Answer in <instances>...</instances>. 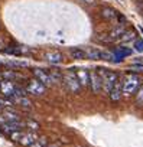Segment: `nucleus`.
<instances>
[{
  "label": "nucleus",
  "mask_w": 143,
  "mask_h": 147,
  "mask_svg": "<svg viewBox=\"0 0 143 147\" xmlns=\"http://www.w3.org/2000/svg\"><path fill=\"white\" fill-rule=\"evenodd\" d=\"M142 85V78L137 74H126L121 80V91L123 94L126 95H131V94H136V91L139 90V87Z\"/></svg>",
  "instance_id": "f257e3e1"
},
{
  "label": "nucleus",
  "mask_w": 143,
  "mask_h": 147,
  "mask_svg": "<svg viewBox=\"0 0 143 147\" xmlns=\"http://www.w3.org/2000/svg\"><path fill=\"white\" fill-rule=\"evenodd\" d=\"M62 80H64V84H65V87H66L68 91L74 92V94H78L80 92L81 84H80V81H78V78H77L74 71L69 69L68 72H65V75L62 77Z\"/></svg>",
  "instance_id": "f03ea898"
},
{
  "label": "nucleus",
  "mask_w": 143,
  "mask_h": 147,
  "mask_svg": "<svg viewBox=\"0 0 143 147\" xmlns=\"http://www.w3.org/2000/svg\"><path fill=\"white\" fill-rule=\"evenodd\" d=\"M98 72L101 74V78H103V90L108 94L111 91V88L114 87V84L117 82L119 75L116 72H113V71H106L104 68H100Z\"/></svg>",
  "instance_id": "7ed1b4c3"
},
{
  "label": "nucleus",
  "mask_w": 143,
  "mask_h": 147,
  "mask_svg": "<svg viewBox=\"0 0 143 147\" xmlns=\"http://www.w3.org/2000/svg\"><path fill=\"white\" fill-rule=\"evenodd\" d=\"M45 90H46V87H45L41 81H38L36 78H33V80H30V81L28 82L25 91H26L28 94H30V95L39 97V95H43V94H45Z\"/></svg>",
  "instance_id": "20e7f679"
},
{
  "label": "nucleus",
  "mask_w": 143,
  "mask_h": 147,
  "mask_svg": "<svg viewBox=\"0 0 143 147\" xmlns=\"http://www.w3.org/2000/svg\"><path fill=\"white\" fill-rule=\"evenodd\" d=\"M90 87H91V91L94 94H97L103 90V78H101V74L98 71L90 72Z\"/></svg>",
  "instance_id": "39448f33"
},
{
  "label": "nucleus",
  "mask_w": 143,
  "mask_h": 147,
  "mask_svg": "<svg viewBox=\"0 0 143 147\" xmlns=\"http://www.w3.org/2000/svg\"><path fill=\"white\" fill-rule=\"evenodd\" d=\"M85 52H87V58H88V59H104V61H113L111 53L104 52V51H100V49H96V48H88V49H85Z\"/></svg>",
  "instance_id": "423d86ee"
},
{
  "label": "nucleus",
  "mask_w": 143,
  "mask_h": 147,
  "mask_svg": "<svg viewBox=\"0 0 143 147\" xmlns=\"http://www.w3.org/2000/svg\"><path fill=\"white\" fill-rule=\"evenodd\" d=\"M16 87L13 81H9V80H3L0 81V92H2L5 97L7 98H12L15 95V91H16Z\"/></svg>",
  "instance_id": "0eeeda50"
},
{
  "label": "nucleus",
  "mask_w": 143,
  "mask_h": 147,
  "mask_svg": "<svg viewBox=\"0 0 143 147\" xmlns=\"http://www.w3.org/2000/svg\"><path fill=\"white\" fill-rule=\"evenodd\" d=\"M32 74H33V77H35L38 81H41L45 87H51V85L54 84L52 80H51V77H49V74H48L45 69L35 68V69H32Z\"/></svg>",
  "instance_id": "6e6552de"
},
{
  "label": "nucleus",
  "mask_w": 143,
  "mask_h": 147,
  "mask_svg": "<svg viewBox=\"0 0 143 147\" xmlns=\"http://www.w3.org/2000/svg\"><path fill=\"white\" fill-rule=\"evenodd\" d=\"M75 75H77V78H78V81H80L81 87H84V88L90 87V72H88L87 69L80 68V69L75 72Z\"/></svg>",
  "instance_id": "1a4fd4ad"
},
{
  "label": "nucleus",
  "mask_w": 143,
  "mask_h": 147,
  "mask_svg": "<svg viewBox=\"0 0 143 147\" xmlns=\"http://www.w3.org/2000/svg\"><path fill=\"white\" fill-rule=\"evenodd\" d=\"M45 59H46L51 65H59L64 58H62V53H61V52L52 51V52H46V53H45Z\"/></svg>",
  "instance_id": "9d476101"
},
{
  "label": "nucleus",
  "mask_w": 143,
  "mask_h": 147,
  "mask_svg": "<svg viewBox=\"0 0 143 147\" xmlns=\"http://www.w3.org/2000/svg\"><path fill=\"white\" fill-rule=\"evenodd\" d=\"M36 138H38V136L35 134V131H29V133H23L22 134V137L19 138V143L23 147H29Z\"/></svg>",
  "instance_id": "9b49d317"
},
{
  "label": "nucleus",
  "mask_w": 143,
  "mask_h": 147,
  "mask_svg": "<svg viewBox=\"0 0 143 147\" xmlns=\"http://www.w3.org/2000/svg\"><path fill=\"white\" fill-rule=\"evenodd\" d=\"M121 94H123V91H121V81L117 80V82L114 84V87H113L111 91L108 92L110 100H111V101H119V100L121 98Z\"/></svg>",
  "instance_id": "f8f14e48"
},
{
  "label": "nucleus",
  "mask_w": 143,
  "mask_h": 147,
  "mask_svg": "<svg viewBox=\"0 0 143 147\" xmlns=\"http://www.w3.org/2000/svg\"><path fill=\"white\" fill-rule=\"evenodd\" d=\"M117 12L114 10V9H111V7H103L101 9V16L106 19V20H110V22H114V20H117Z\"/></svg>",
  "instance_id": "ddd939ff"
},
{
  "label": "nucleus",
  "mask_w": 143,
  "mask_h": 147,
  "mask_svg": "<svg viewBox=\"0 0 143 147\" xmlns=\"http://www.w3.org/2000/svg\"><path fill=\"white\" fill-rule=\"evenodd\" d=\"M126 29L123 28V26H120V25H117L116 28H113L110 32H108V40H119L120 39V36L123 35V32H124Z\"/></svg>",
  "instance_id": "4468645a"
},
{
  "label": "nucleus",
  "mask_w": 143,
  "mask_h": 147,
  "mask_svg": "<svg viewBox=\"0 0 143 147\" xmlns=\"http://www.w3.org/2000/svg\"><path fill=\"white\" fill-rule=\"evenodd\" d=\"M12 100H13V102L19 104L22 108H30L32 107V101L26 97V94L25 95H19V97H13Z\"/></svg>",
  "instance_id": "2eb2a0df"
},
{
  "label": "nucleus",
  "mask_w": 143,
  "mask_h": 147,
  "mask_svg": "<svg viewBox=\"0 0 143 147\" xmlns=\"http://www.w3.org/2000/svg\"><path fill=\"white\" fill-rule=\"evenodd\" d=\"M69 55L73 56L74 59H85L87 58V52L81 48H73L69 49Z\"/></svg>",
  "instance_id": "dca6fc26"
},
{
  "label": "nucleus",
  "mask_w": 143,
  "mask_h": 147,
  "mask_svg": "<svg viewBox=\"0 0 143 147\" xmlns=\"http://www.w3.org/2000/svg\"><path fill=\"white\" fill-rule=\"evenodd\" d=\"M2 117H3L7 123H15V121H19V120H20V117H19L15 111H10V110H6V111L2 114Z\"/></svg>",
  "instance_id": "f3484780"
},
{
  "label": "nucleus",
  "mask_w": 143,
  "mask_h": 147,
  "mask_svg": "<svg viewBox=\"0 0 143 147\" xmlns=\"http://www.w3.org/2000/svg\"><path fill=\"white\" fill-rule=\"evenodd\" d=\"M0 77L5 78V80H9V81H13V80L19 78V74H16V72L12 71V69H6V71H3L2 74H0Z\"/></svg>",
  "instance_id": "a211bd4d"
},
{
  "label": "nucleus",
  "mask_w": 143,
  "mask_h": 147,
  "mask_svg": "<svg viewBox=\"0 0 143 147\" xmlns=\"http://www.w3.org/2000/svg\"><path fill=\"white\" fill-rule=\"evenodd\" d=\"M134 38H136V33H134V30L131 29V30H124V32H123V35L120 36V39H119V40L124 43V42H130V40H133Z\"/></svg>",
  "instance_id": "6ab92c4d"
},
{
  "label": "nucleus",
  "mask_w": 143,
  "mask_h": 147,
  "mask_svg": "<svg viewBox=\"0 0 143 147\" xmlns=\"http://www.w3.org/2000/svg\"><path fill=\"white\" fill-rule=\"evenodd\" d=\"M48 74H49V77H51L52 82H61V81H62V77H64V75H62V74H61L58 69H51Z\"/></svg>",
  "instance_id": "aec40b11"
},
{
  "label": "nucleus",
  "mask_w": 143,
  "mask_h": 147,
  "mask_svg": "<svg viewBox=\"0 0 143 147\" xmlns=\"http://www.w3.org/2000/svg\"><path fill=\"white\" fill-rule=\"evenodd\" d=\"M5 63L7 66H12V68H25V66L29 65L26 61H6Z\"/></svg>",
  "instance_id": "412c9836"
},
{
  "label": "nucleus",
  "mask_w": 143,
  "mask_h": 147,
  "mask_svg": "<svg viewBox=\"0 0 143 147\" xmlns=\"http://www.w3.org/2000/svg\"><path fill=\"white\" fill-rule=\"evenodd\" d=\"M29 147H48V140H46V137H38Z\"/></svg>",
  "instance_id": "4be33fe9"
},
{
  "label": "nucleus",
  "mask_w": 143,
  "mask_h": 147,
  "mask_svg": "<svg viewBox=\"0 0 143 147\" xmlns=\"http://www.w3.org/2000/svg\"><path fill=\"white\" fill-rule=\"evenodd\" d=\"M25 125H26L30 131H38V130H39V124H38L36 121H33V120H28V121H25Z\"/></svg>",
  "instance_id": "5701e85b"
},
{
  "label": "nucleus",
  "mask_w": 143,
  "mask_h": 147,
  "mask_svg": "<svg viewBox=\"0 0 143 147\" xmlns=\"http://www.w3.org/2000/svg\"><path fill=\"white\" fill-rule=\"evenodd\" d=\"M136 102L139 104V105H143V85H140L139 87V90L136 91Z\"/></svg>",
  "instance_id": "b1692460"
},
{
  "label": "nucleus",
  "mask_w": 143,
  "mask_h": 147,
  "mask_svg": "<svg viewBox=\"0 0 143 147\" xmlns=\"http://www.w3.org/2000/svg\"><path fill=\"white\" fill-rule=\"evenodd\" d=\"M114 53H116V55H117V56H119L120 59H123L124 56H127V55H130L131 52H130L129 49H124V48H120V49H117V51H116Z\"/></svg>",
  "instance_id": "393cba45"
},
{
  "label": "nucleus",
  "mask_w": 143,
  "mask_h": 147,
  "mask_svg": "<svg viewBox=\"0 0 143 147\" xmlns=\"http://www.w3.org/2000/svg\"><path fill=\"white\" fill-rule=\"evenodd\" d=\"M134 48L137 52H143V39H136L134 40Z\"/></svg>",
  "instance_id": "a878e982"
},
{
  "label": "nucleus",
  "mask_w": 143,
  "mask_h": 147,
  "mask_svg": "<svg viewBox=\"0 0 143 147\" xmlns=\"http://www.w3.org/2000/svg\"><path fill=\"white\" fill-rule=\"evenodd\" d=\"M83 2H85V3H94V0H83Z\"/></svg>",
  "instance_id": "bb28decb"
},
{
  "label": "nucleus",
  "mask_w": 143,
  "mask_h": 147,
  "mask_svg": "<svg viewBox=\"0 0 143 147\" xmlns=\"http://www.w3.org/2000/svg\"><path fill=\"white\" fill-rule=\"evenodd\" d=\"M3 108V102H2V100H0V110Z\"/></svg>",
  "instance_id": "cd10ccee"
},
{
  "label": "nucleus",
  "mask_w": 143,
  "mask_h": 147,
  "mask_svg": "<svg viewBox=\"0 0 143 147\" xmlns=\"http://www.w3.org/2000/svg\"><path fill=\"white\" fill-rule=\"evenodd\" d=\"M140 32H142V33H143V26H140Z\"/></svg>",
  "instance_id": "c85d7f7f"
}]
</instances>
